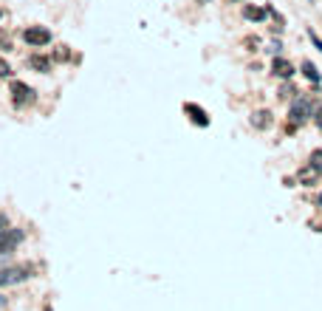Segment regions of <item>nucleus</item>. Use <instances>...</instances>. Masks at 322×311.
<instances>
[{"label":"nucleus","instance_id":"nucleus-1","mask_svg":"<svg viewBox=\"0 0 322 311\" xmlns=\"http://www.w3.org/2000/svg\"><path fill=\"white\" fill-rule=\"evenodd\" d=\"M23 40H26L29 45H34V48H40V45L51 43V31L40 29V26H29V29L23 31Z\"/></svg>","mask_w":322,"mask_h":311},{"label":"nucleus","instance_id":"nucleus-2","mask_svg":"<svg viewBox=\"0 0 322 311\" xmlns=\"http://www.w3.org/2000/svg\"><path fill=\"white\" fill-rule=\"evenodd\" d=\"M12 99H15L17 108H26V105L34 102V91L26 82H12Z\"/></svg>","mask_w":322,"mask_h":311},{"label":"nucleus","instance_id":"nucleus-3","mask_svg":"<svg viewBox=\"0 0 322 311\" xmlns=\"http://www.w3.org/2000/svg\"><path fill=\"white\" fill-rule=\"evenodd\" d=\"M23 240V232L20 229H3L0 232V255H9L17 243Z\"/></svg>","mask_w":322,"mask_h":311},{"label":"nucleus","instance_id":"nucleus-4","mask_svg":"<svg viewBox=\"0 0 322 311\" xmlns=\"http://www.w3.org/2000/svg\"><path fill=\"white\" fill-rule=\"evenodd\" d=\"M319 178H322V170H319V167H314L311 161H308L305 167H300V173H297V181H300L302 187H314Z\"/></svg>","mask_w":322,"mask_h":311},{"label":"nucleus","instance_id":"nucleus-5","mask_svg":"<svg viewBox=\"0 0 322 311\" xmlns=\"http://www.w3.org/2000/svg\"><path fill=\"white\" fill-rule=\"evenodd\" d=\"M272 71H274V77H280V80H291V77H294V66L288 63L286 57H274Z\"/></svg>","mask_w":322,"mask_h":311},{"label":"nucleus","instance_id":"nucleus-6","mask_svg":"<svg viewBox=\"0 0 322 311\" xmlns=\"http://www.w3.org/2000/svg\"><path fill=\"white\" fill-rule=\"evenodd\" d=\"M23 277H29V275H26V266L3 269V272H0V286H6V283H17V280H23Z\"/></svg>","mask_w":322,"mask_h":311},{"label":"nucleus","instance_id":"nucleus-7","mask_svg":"<svg viewBox=\"0 0 322 311\" xmlns=\"http://www.w3.org/2000/svg\"><path fill=\"white\" fill-rule=\"evenodd\" d=\"M251 128H257V131L272 128V110H254L251 113Z\"/></svg>","mask_w":322,"mask_h":311},{"label":"nucleus","instance_id":"nucleus-8","mask_svg":"<svg viewBox=\"0 0 322 311\" xmlns=\"http://www.w3.org/2000/svg\"><path fill=\"white\" fill-rule=\"evenodd\" d=\"M266 15H269V9H260V6H243V17H246V20L260 23V20H266Z\"/></svg>","mask_w":322,"mask_h":311},{"label":"nucleus","instance_id":"nucleus-9","mask_svg":"<svg viewBox=\"0 0 322 311\" xmlns=\"http://www.w3.org/2000/svg\"><path fill=\"white\" fill-rule=\"evenodd\" d=\"M184 110H186V113H192V122H198V125H209L207 113H204L201 108H195V105H184Z\"/></svg>","mask_w":322,"mask_h":311},{"label":"nucleus","instance_id":"nucleus-10","mask_svg":"<svg viewBox=\"0 0 322 311\" xmlns=\"http://www.w3.org/2000/svg\"><path fill=\"white\" fill-rule=\"evenodd\" d=\"M302 74H305L308 80L314 82V85H316V82H319V71H316V66H314V63H308V59H305V63H302Z\"/></svg>","mask_w":322,"mask_h":311},{"label":"nucleus","instance_id":"nucleus-11","mask_svg":"<svg viewBox=\"0 0 322 311\" xmlns=\"http://www.w3.org/2000/svg\"><path fill=\"white\" fill-rule=\"evenodd\" d=\"M31 68H37V71H48V68H51V63H48V59H45V57H40V54H37V57H31Z\"/></svg>","mask_w":322,"mask_h":311},{"label":"nucleus","instance_id":"nucleus-12","mask_svg":"<svg viewBox=\"0 0 322 311\" xmlns=\"http://www.w3.org/2000/svg\"><path fill=\"white\" fill-rule=\"evenodd\" d=\"M311 164L322 170V150H314V153H311Z\"/></svg>","mask_w":322,"mask_h":311},{"label":"nucleus","instance_id":"nucleus-13","mask_svg":"<svg viewBox=\"0 0 322 311\" xmlns=\"http://www.w3.org/2000/svg\"><path fill=\"white\" fill-rule=\"evenodd\" d=\"M9 74H12V66H9L3 57H0V77H9Z\"/></svg>","mask_w":322,"mask_h":311},{"label":"nucleus","instance_id":"nucleus-14","mask_svg":"<svg viewBox=\"0 0 322 311\" xmlns=\"http://www.w3.org/2000/svg\"><path fill=\"white\" fill-rule=\"evenodd\" d=\"M280 96H283V99H291V96H294V88H291V85H286L283 91H280Z\"/></svg>","mask_w":322,"mask_h":311},{"label":"nucleus","instance_id":"nucleus-15","mask_svg":"<svg viewBox=\"0 0 322 311\" xmlns=\"http://www.w3.org/2000/svg\"><path fill=\"white\" fill-rule=\"evenodd\" d=\"M308 37H311V40H314V45H316V48H319V51H322V40H319V37H316V34H314V31H308Z\"/></svg>","mask_w":322,"mask_h":311},{"label":"nucleus","instance_id":"nucleus-16","mask_svg":"<svg viewBox=\"0 0 322 311\" xmlns=\"http://www.w3.org/2000/svg\"><path fill=\"white\" fill-rule=\"evenodd\" d=\"M280 48H283L280 43H272V45H269V51H272V54H280Z\"/></svg>","mask_w":322,"mask_h":311},{"label":"nucleus","instance_id":"nucleus-17","mask_svg":"<svg viewBox=\"0 0 322 311\" xmlns=\"http://www.w3.org/2000/svg\"><path fill=\"white\" fill-rule=\"evenodd\" d=\"M3 305H6V297H0V311H3Z\"/></svg>","mask_w":322,"mask_h":311},{"label":"nucleus","instance_id":"nucleus-18","mask_svg":"<svg viewBox=\"0 0 322 311\" xmlns=\"http://www.w3.org/2000/svg\"><path fill=\"white\" fill-rule=\"evenodd\" d=\"M316 207H322V193H319V198H316Z\"/></svg>","mask_w":322,"mask_h":311},{"label":"nucleus","instance_id":"nucleus-19","mask_svg":"<svg viewBox=\"0 0 322 311\" xmlns=\"http://www.w3.org/2000/svg\"><path fill=\"white\" fill-rule=\"evenodd\" d=\"M316 125H319V128H322V113H319V116H316Z\"/></svg>","mask_w":322,"mask_h":311},{"label":"nucleus","instance_id":"nucleus-20","mask_svg":"<svg viewBox=\"0 0 322 311\" xmlns=\"http://www.w3.org/2000/svg\"><path fill=\"white\" fill-rule=\"evenodd\" d=\"M0 226H3V221H0ZM0 232H3V229H0Z\"/></svg>","mask_w":322,"mask_h":311}]
</instances>
